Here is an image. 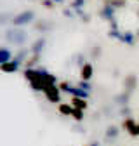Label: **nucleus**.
Instances as JSON below:
<instances>
[{"label":"nucleus","instance_id":"obj_2","mask_svg":"<svg viewBox=\"0 0 139 146\" xmlns=\"http://www.w3.org/2000/svg\"><path fill=\"white\" fill-rule=\"evenodd\" d=\"M92 64L91 63H85L83 66H82V70H80V78L82 80H91V77H92Z\"/></svg>","mask_w":139,"mask_h":146},{"label":"nucleus","instance_id":"obj_4","mask_svg":"<svg viewBox=\"0 0 139 146\" xmlns=\"http://www.w3.org/2000/svg\"><path fill=\"white\" fill-rule=\"evenodd\" d=\"M0 70L5 71V73L16 71V70H17V63H16V61H7V63H2V64H0Z\"/></svg>","mask_w":139,"mask_h":146},{"label":"nucleus","instance_id":"obj_8","mask_svg":"<svg viewBox=\"0 0 139 146\" xmlns=\"http://www.w3.org/2000/svg\"><path fill=\"white\" fill-rule=\"evenodd\" d=\"M130 136H139V123H136V127H134V129H132Z\"/></svg>","mask_w":139,"mask_h":146},{"label":"nucleus","instance_id":"obj_7","mask_svg":"<svg viewBox=\"0 0 139 146\" xmlns=\"http://www.w3.org/2000/svg\"><path fill=\"white\" fill-rule=\"evenodd\" d=\"M73 117H75V120H82V117H83V113H82V110H75V111H73Z\"/></svg>","mask_w":139,"mask_h":146},{"label":"nucleus","instance_id":"obj_6","mask_svg":"<svg viewBox=\"0 0 139 146\" xmlns=\"http://www.w3.org/2000/svg\"><path fill=\"white\" fill-rule=\"evenodd\" d=\"M134 127H136V122H134L132 118H125V120H124V129H127V131H129V134L132 132Z\"/></svg>","mask_w":139,"mask_h":146},{"label":"nucleus","instance_id":"obj_1","mask_svg":"<svg viewBox=\"0 0 139 146\" xmlns=\"http://www.w3.org/2000/svg\"><path fill=\"white\" fill-rule=\"evenodd\" d=\"M45 96H47V99L50 101V103H56V101H59V87H56V85H50V87H47L45 90Z\"/></svg>","mask_w":139,"mask_h":146},{"label":"nucleus","instance_id":"obj_3","mask_svg":"<svg viewBox=\"0 0 139 146\" xmlns=\"http://www.w3.org/2000/svg\"><path fill=\"white\" fill-rule=\"evenodd\" d=\"M58 110H59V113H61V115H64V117L73 115V111H75V108H73L71 104H68V103H61V104L58 106Z\"/></svg>","mask_w":139,"mask_h":146},{"label":"nucleus","instance_id":"obj_5","mask_svg":"<svg viewBox=\"0 0 139 146\" xmlns=\"http://www.w3.org/2000/svg\"><path fill=\"white\" fill-rule=\"evenodd\" d=\"M71 103L75 104V110H82V111H83V110L87 108V101H85V99H82V98H73V99H71Z\"/></svg>","mask_w":139,"mask_h":146},{"label":"nucleus","instance_id":"obj_10","mask_svg":"<svg viewBox=\"0 0 139 146\" xmlns=\"http://www.w3.org/2000/svg\"><path fill=\"white\" fill-rule=\"evenodd\" d=\"M59 89H63V90H66V89H68V84H66V82H64V84H61V85H59Z\"/></svg>","mask_w":139,"mask_h":146},{"label":"nucleus","instance_id":"obj_11","mask_svg":"<svg viewBox=\"0 0 139 146\" xmlns=\"http://www.w3.org/2000/svg\"><path fill=\"white\" fill-rule=\"evenodd\" d=\"M87 146H96V144H87Z\"/></svg>","mask_w":139,"mask_h":146},{"label":"nucleus","instance_id":"obj_9","mask_svg":"<svg viewBox=\"0 0 139 146\" xmlns=\"http://www.w3.org/2000/svg\"><path fill=\"white\" fill-rule=\"evenodd\" d=\"M108 134H110V136H116V129H115V127H110V129H108Z\"/></svg>","mask_w":139,"mask_h":146}]
</instances>
